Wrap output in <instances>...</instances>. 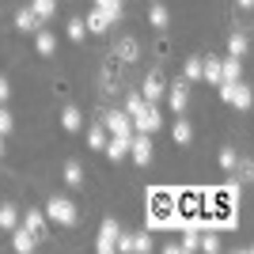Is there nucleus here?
I'll list each match as a JSON object with an SVG mask.
<instances>
[{
	"mask_svg": "<svg viewBox=\"0 0 254 254\" xmlns=\"http://www.w3.org/2000/svg\"><path fill=\"white\" fill-rule=\"evenodd\" d=\"M179 224V197L171 190H148V228H175Z\"/></svg>",
	"mask_w": 254,
	"mask_h": 254,
	"instance_id": "1",
	"label": "nucleus"
},
{
	"mask_svg": "<svg viewBox=\"0 0 254 254\" xmlns=\"http://www.w3.org/2000/svg\"><path fill=\"white\" fill-rule=\"evenodd\" d=\"M42 212L50 216V224H61V228H76V220H80L76 201H68V197H61V193H53L50 201H46Z\"/></svg>",
	"mask_w": 254,
	"mask_h": 254,
	"instance_id": "2",
	"label": "nucleus"
},
{
	"mask_svg": "<svg viewBox=\"0 0 254 254\" xmlns=\"http://www.w3.org/2000/svg\"><path fill=\"white\" fill-rule=\"evenodd\" d=\"M216 87H220V99L232 103L235 110H251L254 106V91L243 84V80H235V84H216Z\"/></svg>",
	"mask_w": 254,
	"mask_h": 254,
	"instance_id": "3",
	"label": "nucleus"
},
{
	"mask_svg": "<svg viewBox=\"0 0 254 254\" xmlns=\"http://www.w3.org/2000/svg\"><path fill=\"white\" fill-rule=\"evenodd\" d=\"M163 129V114H159V106L156 103H144L140 106V114H133V133H159Z\"/></svg>",
	"mask_w": 254,
	"mask_h": 254,
	"instance_id": "4",
	"label": "nucleus"
},
{
	"mask_svg": "<svg viewBox=\"0 0 254 254\" xmlns=\"http://www.w3.org/2000/svg\"><path fill=\"white\" fill-rule=\"evenodd\" d=\"M114 251L118 254H148L152 251V235L148 232H122Z\"/></svg>",
	"mask_w": 254,
	"mask_h": 254,
	"instance_id": "5",
	"label": "nucleus"
},
{
	"mask_svg": "<svg viewBox=\"0 0 254 254\" xmlns=\"http://www.w3.org/2000/svg\"><path fill=\"white\" fill-rule=\"evenodd\" d=\"M152 156H156V152H152V137L148 133H133V137H129V159H133L137 167H148Z\"/></svg>",
	"mask_w": 254,
	"mask_h": 254,
	"instance_id": "6",
	"label": "nucleus"
},
{
	"mask_svg": "<svg viewBox=\"0 0 254 254\" xmlns=\"http://www.w3.org/2000/svg\"><path fill=\"white\" fill-rule=\"evenodd\" d=\"M103 126L110 137H133V118L126 110H106L103 114Z\"/></svg>",
	"mask_w": 254,
	"mask_h": 254,
	"instance_id": "7",
	"label": "nucleus"
},
{
	"mask_svg": "<svg viewBox=\"0 0 254 254\" xmlns=\"http://www.w3.org/2000/svg\"><path fill=\"white\" fill-rule=\"evenodd\" d=\"M118 235H122L118 220H114V216H106V220L99 224V239H95V251H99V254H114V247H118Z\"/></svg>",
	"mask_w": 254,
	"mask_h": 254,
	"instance_id": "8",
	"label": "nucleus"
},
{
	"mask_svg": "<svg viewBox=\"0 0 254 254\" xmlns=\"http://www.w3.org/2000/svg\"><path fill=\"white\" fill-rule=\"evenodd\" d=\"M163 99H167V106L175 110V114H186V106H190V84H186V80H175V84H167Z\"/></svg>",
	"mask_w": 254,
	"mask_h": 254,
	"instance_id": "9",
	"label": "nucleus"
},
{
	"mask_svg": "<svg viewBox=\"0 0 254 254\" xmlns=\"http://www.w3.org/2000/svg\"><path fill=\"white\" fill-rule=\"evenodd\" d=\"M23 228H27L38 243H42L46 235H50V216H46L42 209H27V212H23Z\"/></svg>",
	"mask_w": 254,
	"mask_h": 254,
	"instance_id": "10",
	"label": "nucleus"
},
{
	"mask_svg": "<svg viewBox=\"0 0 254 254\" xmlns=\"http://www.w3.org/2000/svg\"><path fill=\"white\" fill-rule=\"evenodd\" d=\"M110 57H114V61H122V64H133V61L140 57V42L133 38V34H122V38L114 42V53H110Z\"/></svg>",
	"mask_w": 254,
	"mask_h": 254,
	"instance_id": "11",
	"label": "nucleus"
},
{
	"mask_svg": "<svg viewBox=\"0 0 254 254\" xmlns=\"http://www.w3.org/2000/svg\"><path fill=\"white\" fill-rule=\"evenodd\" d=\"M163 91H167V84H163V76H159V72H148V76H144V84H140L144 103H159V99H163Z\"/></svg>",
	"mask_w": 254,
	"mask_h": 254,
	"instance_id": "12",
	"label": "nucleus"
},
{
	"mask_svg": "<svg viewBox=\"0 0 254 254\" xmlns=\"http://www.w3.org/2000/svg\"><path fill=\"white\" fill-rule=\"evenodd\" d=\"M235 80H243V57H220V84H235Z\"/></svg>",
	"mask_w": 254,
	"mask_h": 254,
	"instance_id": "13",
	"label": "nucleus"
},
{
	"mask_svg": "<svg viewBox=\"0 0 254 254\" xmlns=\"http://www.w3.org/2000/svg\"><path fill=\"white\" fill-rule=\"evenodd\" d=\"M34 247H38V239H34V235L27 232L23 224H15V228H11V251H19V254H31Z\"/></svg>",
	"mask_w": 254,
	"mask_h": 254,
	"instance_id": "14",
	"label": "nucleus"
},
{
	"mask_svg": "<svg viewBox=\"0 0 254 254\" xmlns=\"http://www.w3.org/2000/svg\"><path fill=\"white\" fill-rule=\"evenodd\" d=\"M103 156L110 159V163H122V159H129V137H110L106 140Z\"/></svg>",
	"mask_w": 254,
	"mask_h": 254,
	"instance_id": "15",
	"label": "nucleus"
},
{
	"mask_svg": "<svg viewBox=\"0 0 254 254\" xmlns=\"http://www.w3.org/2000/svg\"><path fill=\"white\" fill-rule=\"evenodd\" d=\"M38 27H42V19L34 15V8H31V4L15 11V31H23V34H34V31H38Z\"/></svg>",
	"mask_w": 254,
	"mask_h": 254,
	"instance_id": "16",
	"label": "nucleus"
},
{
	"mask_svg": "<svg viewBox=\"0 0 254 254\" xmlns=\"http://www.w3.org/2000/svg\"><path fill=\"white\" fill-rule=\"evenodd\" d=\"M34 50L42 53V57H53V53H57V34L38 27V31H34Z\"/></svg>",
	"mask_w": 254,
	"mask_h": 254,
	"instance_id": "17",
	"label": "nucleus"
},
{
	"mask_svg": "<svg viewBox=\"0 0 254 254\" xmlns=\"http://www.w3.org/2000/svg\"><path fill=\"white\" fill-rule=\"evenodd\" d=\"M61 129L64 133H80V129H84V110H80V106H64L61 110Z\"/></svg>",
	"mask_w": 254,
	"mask_h": 254,
	"instance_id": "18",
	"label": "nucleus"
},
{
	"mask_svg": "<svg viewBox=\"0 0 254 254\" xmlns=\"http://www.w3.org/2000/svg\"><path fill=\"white\" fill-rule=\"evenodd\" d=\"M84 23H87V31H91V34H106L110 27H114V19H110L103 8H91V15H87Z\"/></svg>",
	"mask_w": 254,
	"mask_h": 254,
	"instance_id": "19",
	"label": "nucleus"
},
{
	"mask_svg": "<svg viewBox=\"0 0 254 254\" xmlns=\"http://www.w3.org/2000/svg\"><path fill=\"white\" fill-rule=\"evenodd\" d=\"M148 23L156 27V31H167V27H171V11H167V4H159V0H156V4H148Z\"/></svg>",
	"mask_w": 254,
	"mask_h": 254,
	"instance_id": "20",
	"label": "nucleus"
},
{
	"mask_svg": "<svg viewBox=\"0 0 254 254\" xmlns=\"http://www.w3.org/2000/svg\"><path fill=\"white\" fill-rule=\"evenodd\" d=\"M61 179H64V186H72V190L84 186V167H80V159H68V163H64Z\"/></svg>",
	"mask_w": 254,
	"mask_h": 254,
	"instance_id": "21",
	"label": "nucleus"
},
{
	"mask_svg": "<svg viewBox=\"0 0 254 254\" xmlns=\"http://www.w3.org/2000/svg\"><path fill=\"white\" fill-rule=\"evenodd\" d=\"M171 140H175V144H190V140H193V126L182 114L175 118V126H171Z\"/></svg>",
	"mask_w": 254,
	"mask_h": 254,
	"instance_id": "22",
	"label": "nucleus"
},
{
	"mask_svg": "<svg viewBox=\"0 0 254 254\" xmlns=\"http://www.w3.org/2000/svg\"><path fill=\"white\" fill-rule=\"evenodd\" d=\"M201 80L209 87L220 84V57H201Z\"/></svg>",
	"mask_w": 254,
	"mask_h": 254,
	"instance_id": "23",
	"label": "nucleus"
},
{
	"mask_svg": "<svg viewBox=\"0 0 254 254\" xmlns=\"http://www.w3.org/2000/svg\"><path fill=\"white\" fill-rule=\"evenodd\" d=\"M106 140H110V133H106L103 122H95V126L87 129V148H91V152H103V148H106Z\"/></svg>",
	"mask_w": 254,
	"mask_h": 254,
	"instance_id": "24",
	"label": "nucleus"
},
{
	"mask_svg": "<svg viewBox=\"0 0 254 254\" xmlns=\"http://www.w3.org/2000/svg\"><path fill=\"white\" fill-rule=\"evenodd\" d=\"M228 53H232V57H247V53H251V38H247L243 31H232L228 34Z\"/></svg>",
	"mask_w": 254,
	"mask_h": 254,
	"instance_id": "25",
	"label": "nucleus"
},
{
	"mask_svg": "<svg viewBox=\"0 0 254 254\" xmlns=\"http://www.w3.org/2000/svg\"><path fill=\"white\" fill-rule=\"evenodd\" d=\"M15 224H19V209H15L11 201H4V205H0V228H4V232H11Z\"/></svg>",
	"mask_w": 254,
	"mask_h": 254,
	"instance_id": "26",
	"label": "nucleus"
},
{
	"mask_svg": "<svg viewBox=\"0 0 254 254\" xmlns=\"http://www.w3.org/2000/svg\"><path fill=\"white\" fill-rule=\"evenodd\" d=\"M64 34H68L72 42H84V38H87V23L80 19V15H72V19L64 23Z\"/></svg>",
	"mask_w": 254,
	"mask_h": 254,
	"instance_id": "27",
	"label": "nucleus"
},
{
	"mask_svg": "<svg viewBox=\"0 0 254 254\" xmlns=\"http://www.w3.org/2000/svg\"><path fill=\"white\" fill-rule=\"evenodd\" d=\"M182 80H186V84H197V80H201V57H186V64H182Z\"/></svg>",
	"mask_w": 254,
	"mask_h": 254,
	"instance_id": "28",
	"label": "nucleus"
},
{
	"mask_svg": "<svg viewBox=\"0 0 254 254\" xmlns=\"http://www.w3.org/2000/svg\"><path fill=\"white\" fill-rule=\"evenodd\" d=\"M31 8H34V15L38 19H53V11H57V0H31Z\"/></svg>",
	"mask_w": 254,
	"mask_h": 254,
	"instance_id": "29",
	"label": "nucleus"
},
{
	"mask_svg": "<svg viewBox=\"0 0 254 254\" xmlns=\"http://www.w3.org/2000/svg\"><path fill=\"white\" fill-rule=\"evenodd\" d=\"M95 8H103L106 15H110V19H122V11H126V4H122V0H95Z\"/></svg>",
	"mask_w": 254,
	"mask_h": 254,
	"instance_id": "30",
	"label": "nucleus"
},
{
	"mask_svg": "<svg viewBox=\"0 0 254 254\" xmlns=\"http://www.w3.org/2000/svg\"><path fill=\"white\" fill-rule=\"evenodd\" d=\"M216 159H220V167H224V171H235V163H239V152H235V148H220V156H216Z\"/></svg>",
	"mask_w": 254,
	"mask_h": 254,
	"instance_id": "31",
	"label": "nucleus"
},
{
	"mask_svg": "<svg viewBox=\"0 0 254 254\" xmlns=\"http://www.w3.org/2000/svg\"><path fill=\"white\" fill-rule=\"evenodd\" d=\"M140 106H144V95H140V91H133V95L126 99V114H129V118L140 114Z\"/></svg>",
	"mask_w": 254,
	"mask_h": 254,
	"instance_id": "32",
	"label": "nucleus"
},
{
	"mask_svg": "<svg viewBox=\"0 0 254 254\" xmlns=\"http://www.w3.org/2000/svg\"><path fill=\"white\" fill-rule=\"evenodd\" d=\"M11 129H15V118H11V110H4V106H0V137H8Z\"/></svg>",
	"mask_w": 254,
	"mask_h": 254,
	"instance_id": "33",
	"label": "nucleus"
},
{
	"mask_svg": "<svg viewBox=\"0 0 254 254\" xmlns=\"http://www.w3.org/2000/svg\"><path fill=\"white\" fill-rule=\"evenodd\" d=\"M179 251H197V232H193V228H186V232H182Z\"/></svg>",
	"mask_w": 254,
	"mask_h": 254,
	"instance_id": "34",
	"label": "nucleus"
},
{
	"mask_svg": "<svg viewBox=\"0 0 254 254\" xmlns=\"http://www.w3.org/2000/svg\"><path fill=\"white\" fill-rule=\"evenodd\" d=\"M8 95H11V84H8V76H0V106L8 103Z\"/></svg>",
	"mask_w": 254,
	"mask_h": 254,
	"instance_id": "35",
	"label": "nucleus"
},
{
	"mask_svg": "<svg viewBox=\"0 0 254 254\" xmlns=\"http://www.w3.org/2000/svg\"><path fill=\"white\" fill-rule=\"evenodd\" d=\"M235 167L243 171V182H251V175H254V163H251V159H243V163H235Z\"/></svg>",
	"mask_w": 254,
	"mask_h": 254,
	"instance_id": "36",
	"label": "nucleus"
},
{
	"mask_svg": "<svg viewBox=\"0 0 254 254\" xmlns=\"http://www.w3.org/2000/svg\"><path fill=\"white\" fill-rule=\"evenodd\" d=\"M235 8H243V11H251V8H254V0H235Z\"/></svg>",
	"mask_w": 254,
	"mask_h": 254,
	"instance_id": "37",
	"label": "nucleus"
},
{
	"mask_svg": "<svg viewBox=\"0 0 254 254\" xmlns=\"http://www.w3.org/2000/svg\"><path fill=\"white\" fill-rule=\"evenodd\" d=\"M4 152H8V148H4V137H0V156H4Z\"/></svg>",
	"mask_w": 254,
	"mask_h": 254,
	"instance_id": "38",
	"label": "nucleus"
}]
</instances>
